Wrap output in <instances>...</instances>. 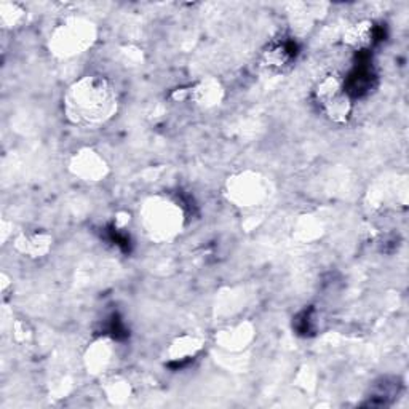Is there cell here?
I'll use <instances>...</instances> for the list:
<instances>
[{
    "instance_id": "obj_1",
    "label": "cell",
    "mask_w": 409,
    "mask_h": 409,
    "mask_svg": "<svg viewBox=\"0 0 409 409\" xmlns=\"http://www.w3.org/2000/svg\"><path fill=\"white\" fill-rule=\"evenodd\" d=\"M376 82V74H374L371 56L368 50H360L358 53V63L355 64L354 71L350 72L349 77L345 78L344 89L350 98H363L365 94L371 92Z\"/></svg>"
},
{
    "instance_id": "obj_2",
    "label": "cell",
    "mask_w": 409,
    "mask_h": 409,
    "mask_svg": "<svg viewBox=\"0 0 409 409\" xmlns=\"http://www.w3.org/2000/svg\"><path fill=\"white\" fill-rule=\"evenodd\" d=\"M296 55H298V43L288 38V41L278 42L268 50V64L283 67L289 64L296 58Z\"/></svg>"
},
{
    "instance_id": "obj_3",
    "label": "cell",
    "mask_w": 409,
    "mask_h": 409,
    "mask_svg": "<svg viewBox=\"0 0 409 409\" xmlns=\"http://www.w3.org/2000/svg\"><path fill=\"white\" fill-rule=\"evenodd\" d=\"M108 329H109V333H110L112 336H114L115 339H123V338H127V329H125V327H123L122 320H120V318L117 317V315H112Z\"/></svg>"
}]
</instances>
